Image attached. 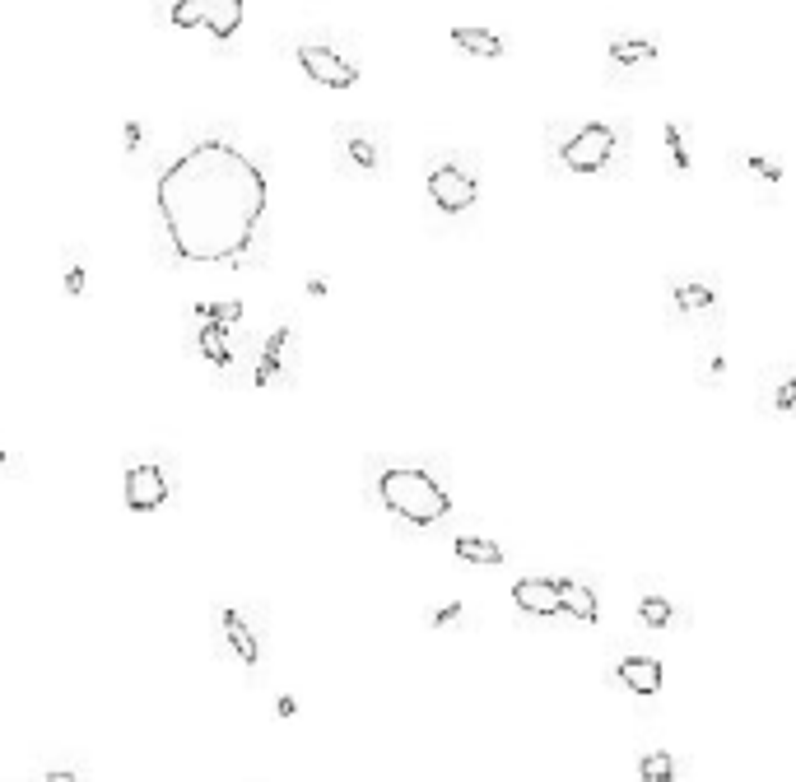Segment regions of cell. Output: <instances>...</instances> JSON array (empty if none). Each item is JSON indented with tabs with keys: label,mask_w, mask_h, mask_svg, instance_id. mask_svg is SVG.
I'll return each instance as SVG.
<instances>
[{
	"label": "cell",
	"mask_w": 796,
	"mask_h": 782,
	"mask_svg": "<svg viewBox=\"0 0 796 782\" xmlns=\"http://www.w3.org/2000/svg\"><path fill=\"white\" fill-rule=\"evenodd\" d=\"M638 769H643V778H648V782H671L675 778V759L666 755V750H652Z\"/></svg>",
	"instance_id": "18"
},
{
	"label": "cell",
	"mask_w": 796,
	"mask_h": 782,
	"mask_svg": "<svg viewBox=\"0 0 796 782\" xmlns=\"http://www.w3.org/2000/svg\"><path fill=\"white\" fill-rule=\"evenodd\" d=\"M662 56V47L652 38H615L610 42V61L615 66H643V61H657Z\"/></svg>",
	"instance_id": "12"
},
{
	"label": "cell",
	"mask_w": 796,
	"mask_h": 782,
	"mask_svg": "<svg viewBox=\"0 0 796 782\" xmlns=\"http://www.w3.org/2000/svg\"><path fill=\"white\" fill-rule=\"evenodd\" d=\"M452 42L461 52H475V56H503V38L489 33V28H452Z\"/></svg>",
	"instance_id": "13"
},
{
	"label": "cell",
	"mask_w": 796,
	"mask_h": 782,
	"mask_svg": "<svg viewBox=\"0 0 796 782\" xmlns=\"http://www.w3.org/2000/svg\"><path fill=\"white\" fill-rule=\"evenodd\" d=\"M154 201L182 261H238L266 215V173L229 140H201L163 168Z\"/></svg>",
	"instance_id": "1"
},
{
	"label": "cell",
	"mask_w": 796,
	"mask_h": 782,
	"mask_svg": "<svg viewBox=\"0 0 796 782\" xmlns=\"http://www.w3.org/2000/svg\"><path fill=\"white\" fill-rule=\"evenodd\" d=\"M177 28H205L210 38H233L243 24V0H182L173 5Z\"/></svg>",
	"instance_id": "4"
},
{
	"label": "cell",
	"mask_w": 796,
	"mask_h": 782,
	"mask_svg": "<svg viewBox=\"0 0 796 782\" xmlns=\"http://www.w3.org/2000/svg\"><path fill=\"white\" fill-rule=\"evenodd\" d=\"M666 149H671V163H675V173H689V140L685 131H680V122H666Z\"/></svg>",
	"instance_id": "17"
},
{
	"label": "cell",
	"mask_w": 796,
	"mask_h": 782,
	"mask_svg": "<svg viewBox=\"0 0 796 782\" xmlns=\"http://www.w3.org/2000/svg\"><path fill=\"white\" fill-rule=\"evenodd\" d=\"M201 350H205V359L210 364H219V368H229V345H224V326H205L201 331Z\"/></svg>",
	"instance_id": "16"
},
{
	"label": "cell",
	"mask_w": 796,
	"mask_h": 782,
	"mask_svg": "<svg viewBox=\"0 0 796 782\" xmlns=\"http://www.w3.org/2000/svg\"><path fill=\"white\" fill-rule=\"evenodd\" d=\"M615 675H620L634 694H643V699H652V694L662 689V661H652V657H624L620 666H615Z\"/></svg>",
	"instance_id": "9"
},
{
	"label": "cell",
	"mask_w": 796,
	"mask_h": 782,
	"mask_svg": "<svg viewBox=\"0 0 796 782\" xmlns=\"http://www.w3.org/2000/svg\"><path fill=\"white\" fill-rule=\"evenodd\" d=\"M219 624H224V638H229V648L238 652V661L243 666H257V638H252V629H247V620L238 615V610H219Z\"/></svg>",
	"instance_id": "11"
},
{
	"label": "cell",
	"mask_w": 796,
	"mask_h": 782,
	"mask_svg": "<svg viewBox=\"0 0 796 782\" xmlns=\"http://www.w3.org/2000/svg\"><path fill=\"white\" fill-rule=\"evenodd\" d=\"M554 582H559V606H564L573 620H582V624L601 620V606H596V596L587 582H578V578H554Z\"/></svg>",
	"instance_id": "10"
},
{
	"label": "cell",
	"mask_w": 796,
	"mask_h": 782,
	"mask_svg": "<svg viewBox=\"0 0 796 782\" xmlns=\"http://www.w3.org/2000/svg\"><path fill=\"white\" fill-rule=\"evenodd\" d=\"M298 66L326 89H354L359 84V66L345 61L336 47H298Z\"/></svg>",
	"instance_id": "6"
},
{
	"label": "cell",
	"mask_w": 796,
	"mask_h": 782,
	"mask_svg": "<svg viewBox=\"0 0 796 782\" xmlns=\"http://www.w3.org/2000/svg\"><path fill=\"white\" fill-rule=\"evenodd\" d=\"M559 159L573 168V173H601L610 159H615V126L606 122H587L564 140Z\"/></svg>",
	"instance_id": "3"
},
{
	"label": "cell",
	"mask_w": 796,
	"mask_h": 782,
	"mask_svg": "<svg viewBox=\"0 0 796 782\" xmlns=\"http://www.w3.org/2000/svg\"><path fill=\"white\" fill-rule=\"evenodd\" d=\"M378 499L392 517L410 526H433L452 513V499L447 489L433 480L429 471H415V466H392V471L378 475Z\"/></svg>",
	"instance_id": "2"
},
{
	"label": "cell",
	"mask_w": 796,
	"mask_h": 782,
	"mask_svg": "<svg viewBox=\"0 0 796 782\" xmlns=\"http://www.w3.org/2000/svg\"><path fill=\"white\" fill-rule=\"evenodd\" d=\"M350 154L359 168H378V149H373V140H364V135H354L350 140Z\"/></svg>",
	"instance_id": "22"
},
{
	"label": "cell",
	"mask_w": 796,
	"mask_h": 782,
	"mask_svg": "<svg viewBox=\"0 0 796 782\" xmlns=\"http://www.w3.org/2000/svg\"><path fill=\"white\" fill-rule=\"evenodd\" d=\"M745 163H750V173H759L764 182H783V163H773V159H764V154H745Z\"/></svg>",
	"instance_id": "20"
},
{
	"label": "cell",
	"mask_w": 796,
	"mask_h": 782,
	"mask_svg": "<svg viewBox=\"0 0 796 782\" xmlns=\"http://www.w3.org/2000/svg\"><path fill=\"white\" fill-rule=\"evenodd\" d=\"M773 410H796V373H783V382H778V391L769 396Z\"/></svg>",
	"instance_id": "21"
},
{
	"label": "cell",
	"mask_w": 796,
	"mask_h": 782,
	"mask_svg": "<svg viewBox=\"0 0 796 782\" xmlns=\"http://www.w3.org/2000/svg\"><path fill=\"white\" fill-rule=\"evenodd\" d=\"M452 550H457V559H466V564H503L499 545H494V540H480V536H461Z\"/></svg>",
	"instance_id": "14"
},
{
	"label": "cell",
	"mask_w": 796,
	"mask_h": 782,
	"mask_svg": "<svg viewBox=\"0 0 796 782\" xmlns=\"http://www.w3.org/2000/svg\"><path fill=\"white\" fill-rule=\"evenodd\" d=\"M717 303V294L708 284H675V308L680 312H708Z\"/></svg>",
	"instance_id": "15"
},
{
	"label": "cell",
	"mask_w": 796,
	"mask_h": 782,
	"mask_svg": "<svg viewBox=\"0 0 796 782\" xmlns=\"http://www.w3.org/2000/svg\"><path fill=\"white\" fill-rule=\"evenodd\" d=\"M513 601H517V610L540 615V620L564 615V606H559V582H554V578H522L513 587Z\"/></svg>",
	"instance_id": "8"
},
{
	"label": "cell",
	"mask_w": 796,
	"mask_h": 782,
	"mask_svg": "<svg viewBox=\"0 0 796 782\" xmlns=\"http://www.w3.org/2000/svg\"><path fill=\"white\" fill-rule=\"evenodd\" d=\"M429 196L438 210H447V215H461V210H471L475 196H480V187H475V177L466 173V168H457V163H438L429 173Z\"/></svg>",
	"instance_id": "5"
},
{
	"label": "cell",
	"mask_w": 796,
	"mask_h": 782,
	"mask_svg": "<svg viewBox=\"0 0 796 782\" xmlns=\"http://www.w3.org/2000/svg\"><path fill=\"white\" fill-rule=\"evenodd\" d=\"M66 289H70V294H80V289H84V270H70V275H66Z\"/></svg>",
	"instance_id": "24"
},
{
	"label": "cell",
	"mask_w": 796,
	"mask_h": 782,
	"mask_svg": "<svg viewBox=\"0 0 796 782\" xmlns=\"http://www.w3.org/2000/svg\"><path fill=\"white\" fill-rule=\"evenodd\" d=\"M452 620H461V606H457V601H452V606H443L438 615H433V624H438V629H443V624H452Z\"/></svg>",
	"instance_id": "23"
},
{
	"label": "cell",
	"mask_w": 796,
	"mask_h": 782,
	"mask_svg": "<svg viewBox=\"0 0 796 782\" xmlns=\"http://www.w3.org/2000/svg\"><path fill=\"white\" fill-rule=\"evenodd\" d=\"M0 461H5V452H0Z\"/></svg>",
	"instance_id": "26"
},
{
	"label": "cell",
	"mask_w": 796,
	"mask_h": 782,
	"mask_svg": "<svg viewBox=\"0 0 796 782\" xmlns=\"http://www.w3.org/2000/svg\"><path fill=\"white\" fill-rule=\"evenodd\" d=\"M638 615H643V624H652V629H662V624H671V601L666 596H643V606H638Z\"/></svg>",
	"instance_id": "19"
},
{
	"label": "cell",
	"mask_w": 796,
	"mask_h": 782,
	"mask_svg": "<svg viewBox=\"0 0 796 782\" xmlns=\"http://www.w3.org/2000/svg\"><path fill=\"white\" fill-rule=\"evenodd\" d=\"M47 782H75V773H66V769H56V773H52V778H47Z\"/></svg>",
	"instance_id": "25"
},
{
	"label": "cell",
	"mask_w": 796,
	"mask_h": 782,
	"mask_svg": "<svg viewBox=\"0 0 796 782\" xmlns=\"http://www.w3.org/2000/svg\"><path fill=\"white\" fill-rule=\"evenodd\" d=\"M126 503H131L135 513H154L168 503V480H163L159 466H131L126 471Z\"/></svg>",
	"instance_id": "7"
}]
</instances>
